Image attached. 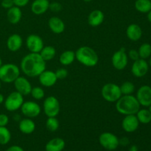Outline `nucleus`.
I'll return each instance as SVG.
<instances>
[{
	"label": "nucleus",
	"instance_id": "nucleus-3",
	"mask_svg": "<svg viewBox=\"0 0 151 151\" xmlns=\"http://www.w3.org/2000/svg\"><path fill=\"white\" fill-rule=\"evenodd\" d=\"M75 59L80 63L87 67H94L99 62L97 53L88 46H82L76 50Z\"/></svg>",
	"mask_w": 151,
	"mask_h": 151
},
{
	"label": "nucleus",
	"instance_id": "nucleus-14",
	"mask_svg": "<svg viewBox=\"0 0 151 151\" xmlns=\"http://www.w3.org/2000/svg\"><path fill=\"white\" fill-rule=\"evenodd\" d=\"M13 84H14L16 91L20 93L23 96H27L30 94L32 86L31 85L30 82L28 81L27 78H24V77L19 76L13 82Z\"/></svg>",
	"mask_w": 151,
	"mask_h": 151
},
{
	"label": "nucleus",
	"instance_id": "nucleus-2",
	"mask_svg": "<svg viewBox=\"0 0 151 151\" xmlns=\"http://www.w3.org/2000/svg\"><path fill=\"white\" fill-rule=\"evenodd\" d=\"M140 104L137 97L133 94L131 95H122L120 98L116 102V111L120 114L131 115L136 114L140 109Z\"/></svg>",
	"mask_w": 151,
	"mask_h": 151
},
{
	"label": "nucleus",
	"instance_id": "nucleus-8",
	"mask_svg": "<svg viewBox=\"0 0 151 151\" xmlns=\"http://www.w3.org/2000/svg\"><path fill=\"white\" fill-rule=\"evenodd\" d=\"M100 145L107 150H114L119 147V138L111 132H103L99 137Z\"/></svg>",
	"mask_w": 151,
	"mask_h": 151
},
{
	"label": "nucleus",
	"instance_id": "nucleus-33",
	"mask_svg": "<svg viewBox=\"0 0 151 151\" xmlns=\"http://www.w3.org/2000/svg\"><path fill=\"white\" fill-rule=\"evenodd\" d=\"M30 95L35 100H41L44 99V97H45V92H44V90L41 87L35 86L32 88Z\"/></svg>",
	"mask_w": 151,
	"mask_h": 151
},
{
	"label": "nucleus",
	"instance_id": "nucleus-27",
	"mask_svg": "<svg viewBox=\"0 0 151 151\" xmlns=\"http://www.w3.org/2000/svg\"><path fill=\"white\" fill-rule=\"evenodd\" d=\"M136 116L141 124L147 125L151 122V113L149 109H140L136 114Z\"/></svg>",
	"mask_w": 151,
	"mask_h": 151
},
{
	"label": "nucleus",
	"instance_id": "nucleus-34",
	"mask_svg": "<svg viewBox=\"0 0 151 151\" xmlns=\"http://www.w3.org/2000/svg\"><path fill=\"white\" fill-rule=\"evenodd\" d=\"M55 73L58 79L59 80L65 79L68 76V71L65 68H59L55 72Z\"/></svg>",
	"mask_w": 151,
	"mask_h": 151
},
{
	"label": "nucleus",
	"instance_id": "nucleus-16",
	"mask_svg": "<svg viewBox=\"0 0 151 151\" xmlns=\"http://www.w3.org/2000/svg\"><path fill=\"white\" fill-rule=\"evenodd\" d=\"M58 78L56 77L55 72L50 70H44L41 75L38 76V81H39L40 84L44 87H52L58 81Z\"/></svg>",
	"mask_w": 151,
	"mask_h": 151
},
{
	"label": "nucleus",
	"instance_id": "nucleus-36",
	"mask_svg": "<svg viewBox=\"0 0 151 151\" xmlns=\"http://www.w3.org/2000/svg\"><path fill=\"white\" fill-rule=\"evenodd\" d=\"M128 58H130L131 60H132L133 61H135V60H138L139 58V52H138V50H129L128 52Z\"/></svg>",
	"mask_w": 151,
	"mask_h": 151
},
{
	"label": "nucleus",
	"instance_id": "nucleus-29",
	"mask_svg": "<svg viewBox=\"0 0 151 151\" xmlns=\"http://www.w3.org/2000/svg\"><path fill=\"white\" fill-rule=\"evenodd\" d=\"M11 140V133L6 126L0 127V145H5Z\"/></svg>",
	"mask_w": 151,
	"mask_h": 151
},
{
	"label": "nucleus",
	"instance_id": "nucleus-11",
	"mask_svg": "<svg viewBox=\"0 0 151 151\" xmlns=\"http://www.w3.org/2000/svg\"><path fill=\"white\" fill-rule=\"evenodd\" d=\"M27 49L30 52L39 53L44 47L42 38L36 34H30L26 38Z\"/></svg>",
	"mask_w": 151,
	"mask_h": 151
},
{
	"label": "nucleus",
	"instance_id": "nucleus-1",
	"mask_svg": "<svg viewBox=\"0 0 151 151\" xmlns=\"http://www.w3.org/2000/svg\"><path fill=\"white\" fill-rule=\"evenodd\" d=\"M19 68L26 76L36 78L45 70L47 64L39 53L29 52L22 59Z\"/></svg>",
	"mask_w": 151,
	"mask_h": 151
},
{
	"label": "nucleus",
	"instance_id": "nucleus-41",
	"mask_svg": "<svg viewBox=\"0 0 151 151\" xmlns=\"http://www.w3.org/2000/svg\"><path fill=\"white\" fill-rule=\"evenodd\" d=\"M5 151H24V150L19 145H12L6 149Z\"/></svg>",
	"mask_w": 151,
	"mask_h": 151
},
{
	"label": "nucleus",
	"instance_id": "nucleus-38",
	"mask_svg": "<svg viewBox=\"0 0 151 151\" xmlns=\"http://www.w3.org/2000/svg\"><path fill=\"white\" fill-rule=\"evenodd\" d=\"M1 6L3 8L8 10L10 7L14 6V2H13V0H2L1 1Z\"/></svg>",
	"mask_w": 151,
	"mask_h": 151
},
{
	"label": "nucleus",
	"instance_id": "nucleus-17",
	"mask_svg": "<svg viewBox=\"0 0 151 151\" xmlns=\"http://www.w3.org/2000/svg\"><path fill=\"white\" fill-rule=\"evenodd\" d=\"M50 4L49 0H34L31 4V11L35 15H42L49 10Z\"/></svg>",
	"mask_w": 151,
	"mask_h": 151
},
{
	"label": "nucleus",
	"instance_id": "nucleus-49",
	"mask_svg": "<svg viewBox=\"0 0 151 151\" xmlns=\"http://www.w3.org/2000/svg\"><path fill=\"white\" fill-rule=\"evenodd\" d=\"M1 81H0V90H1Z\"/></svg>",
	"mask_w": 151,
	"mask_h": 151
},
{
	"label": "nucleus",
	"instance_id": "nucleus-31",
	"mask_svg": "<svg viewBox=\"0 0 151 151\" xmlns=\"http://www.w3.org/2000/svg\"><path fill=\"white\" fill-rule=\"evenodd\" d=\"M119 87L122 95H131L135 91V85L131 81H125Z\"/></svg>",
	"mask_w": 151,
	"mask_h": 151
},
{
	"label": "nucleus",
	"instance_id": "nucleus-7",
	"mask_svg": "<svg viewBox=\"0 0 151 151\" xmlns=\"http://www.w3.org/2000/svg\"><path fill=\"white\" fill-rule=\"evenodd\" d=\"M24 102V96L15 91L8 94V96L4 99V106L7 111L14 112L21 109Z\"/></svg>",
	"mask_w": 151,
	"mask_h": 151
},
{
	"label": "nucleus",
	"instance_id": "nucleus-48",
	"mask_svg": "<svg viewBox=\"0 0 151 151\" xmlns=\"http://www.w3.org/2000/svg\"><path fill=\"white\" fill-rule=\"evenodd\" d=\"M148 108H149V109H149V111H150V113H151V105H150V106H149Z\"/></svg>",
	"mask_w": 151,
	"mask_h": 151
},
{
	"label": "nucleus",
	"instance_id": "nucleus-5",
	"mask_svg": "<svg viewBox=\"0 0 151 151\" xmlns=\"http://www.w3.org/2000/svg\"><path fill=\"white\" fill-rule=\"evenodd\" d=\"M101 95L106 101L109 103H116L122 96L120 87L117 84L106 83L102 87Z\"/></svg>",
	"mask_w": 151,
	"mask_h": 151
},
{
	"label": "nucleus",
	"instance_id": "nucleus-32",
	"mask_svg": "<svg viewBox=\"0 0 151 151\" xmlns=\"http://www.w3.org/2000/svg\"><path fill=\"white\" fill-rule=\"evenodd\" d=\"M60 126L59 120L56 117H47L46 121V128L50 132H55L58 131Z\"/></svg>",
	"mask_w": 151,
	"mask_h": 151
},
{
	"label": "nucleus",
	"instance_id": "nucleus-44",
	"mask_svg": "<svg viewBox=\"0 0 151 151\" xmlns=\"http://www.w3.org/2000/svg\"><path fill=\"white\" fill-rule=\"evenodd\" d=\"M147 20H148V22L151 23V10H150V11L147 13Z\"/></svg>",
	"mask_w": 151,
	"mask_h": 151
},
{
	"label": "nucleus",
	"instance_id": "nucleus-24",
	"mask_svg": "<svg viewBox=\"0 0 151 151\" xmlns=\"http://www.w3.org/2000/svg\"><path fill=\"white\" fill-rule=\"evenodd\" d=\"M66 146V142L63 139L55 137L50 139L45 145L46 151H63Z\"/></svg>",
	"mask_w": 151,
	"mask_h": 151
},
{
	"label": "nucleus",
	"instance_id": "nucleus-6",
	"mask_svg": "<svg viewBox=\"0 0 151 151\" xmlns=\"http://www.w3.org/2000/svg\"><path fill=\"white\" fill-rule=\"evenodd\" d=\"M60 106L59 100L55 96L46 97L43 103V111L47 117H56L60 113Z\"/></svg>",
	"mask_w": 151,
	"mask_h": 151
},
{
	"label": "nucleus",
	"instance_id": "nucleus-22",
	"mask_svg": "<svg viewBox=\"0 0 151 151\" xmlns=\"http://www.w3.org/2000/svg\"><path fill=\"white\" fill-rule=\"evenodd\" d=\"M19 129L22 134L29 135L32 134L35 130V123L32 119L25 117L19 122Z\"/></svg>",
	"mask_w": 151,
	"mask_h": 151
},
{
	"label": "nucleus",
	"instance_id": "nucleus-28",
	"mask_svg": "<svg viewBox=\"0 0 151 151\" xmlns=\"http://www.w3.org/2000/svg\"><path fill=\"white\" fill-rule=\"evenodd\" d=\"M134 7L139 13H147L151 10V0H136Z\"/></svg>",
	"mask_w": 151,
	"mask_h": 151
},
{
	"label": "nucleus",
	"instance_id": "nucleus-39",
	"mask_svg": "<svg viewBox=\"0 0 151 151\" xmlns=\"http://www.w3.org/2000/svg\"><path fill=\"white\" fill-rule=\"evenodd\" d=\"M14 5L19 7H24L28 4L29 0H13Z\"/></svg>",
	"mask_w": 151,
	"mask_h": 151
},
{
	"label": "nucleus",
	"instance_id": "nucleus-26",
	"mask_svg": "<svg viewBox=\"0 0 151 151\" xmlns=\"http://www.w3.org/2000/svg\"><path fill=\"white\" fill-rule=\"evenodd\" d=\"M39 54L41 55V58L47 62L49 61V60H52L55 57L56 50L52 46H45V47H43Z\"/></svg>",
	"mask_w": 151,
	"mask_h": 151
},
{
	"label": "nucleus",
	"instance_id": "nucleus-23",
	"mask_svg": "<svg viewBox=\"0 0 151 151\" xmlns=\"http://www.w3.org/2000/svg\"><path fill=\"white\" fill-rule=\"evenodd\" d=\"M22 18V11L21 7L17 6H13L8 9L7 11V21L12 24H17Z\"/></svg>",
	"mask_w": 151,
	"mask_h": 151
},
{
	"label": "nucleus",
	"instance_id": "nucleus-37",
	"mask_svg": "<svg viewBox=\"0 0 151 151\" xmlns=\"http://www.w3.org/2000/svg\"><path fill=\"white\" fill-rule=\"evenodd\" d=\"M9 123V117L5 114H0V127L7 126Z\"/></svg>",
	"mask_w": 151,
	"mask_h": 151
},
{
	"label": "nucleus",
	"instance_id": "nucleus-43",
	"mask_svg": "<svg viewBox=\"0 0 151 151\" xmlns=\"http://www.w3.org/2000/svg\"><path fill=\"white\" fill-rule=\"evenodd\" d=\"M4 95H3L2 94H1L0 93V104H2V103H4Z\"/></svg>",
	"mask_w": 151,
	"mask_h": 151
},
{
	"label": "nucleus",
	"instance_id": "nucleus-13",
	"mask_svg": "<svg viewBox=\"0 0 151 151\" xmlns=\"http://www.w3.org/2000/svg\"><path fill=\"white\" fill-rule=\"evenodd\" d=\"M149 71L148 62L145 59L139 58L135 60L131 66V73L136 78H143Z\"/></svg>",
	"mask_w": 151,
	"mask_h": 151
},
{
	"label": "nucleus",
	"instance_id": "nucleus-10",
	"mask_svg": "<svg viewBox=\"0 0 151 151\" xmlns=\"http://www.w3.org/2000/svg\"><path fill=\"white\" fill-rule=\"evenodd\" d=\"M20 109L22 114L25 117L30 118V119L38 116L41 112L40 105L36 102L31 101V100L24 102Z\"/></svg>",
	"mask_w": 151,
	"mask_h": 151
},
{
	"label": "nucleus",
	"instance_id": "nucleus-21",
	"mask_svg": "<svg viewBox=\"0 0 151 151\" xmlns=\"http://www.w3.org/2000/svg\"><path fill=\"white\" fill-rule=\"evenodd\" d=\"M48 26L50 30L55 34H60L65 30L64 22L57 16H53L49 19Z\"/></svg>",
	"mask_w": 151,
	"mask_h": 151
},
{
	"label": "nucleus",
	"instance_id": "nucleus-9",
	"mask_svg": "<svg viewBox=\"0 0 151 151\" xmlns=\"http://www.w3.org/2000/svg\"><path fill=\"white\" fill-rule=\"evenodd\" d=\"M111 63L116 70H123L128 63V56L125 48H121L115 52L111 58Z\"/></svg>",
	"mask_w": 151,
	"mask_h": 151
},
{
	"label": "nucleus",
	"instance_id": "nucleus-12",
	"mask_svg": "<svg viewBox=\"0 0 151 151\" xmlns=\"http://www.w3.org/2000/svg\"><path fill=\"white\" fill-rule=\"evenodd\" d=\"M137 100L140 106L143 107H149L151 105V86L148 85H143L137 90Z\"/></svg>",
	"mask_w": 151,
	"mask_h": 151
},
{
	"label": "nucleus",
	"instance_id": "nucleus-40",
	"mask_svg": "<svg viewBox=\"0 0 151 151\" xmlns=\"http://www.w3.org/2000/svg\"><path fill=\"white\" fill-rule=\"evenodd\" d=\"M129 143H130V140L128 137H122V138L119 139V145H122L123 146V147H126V146H128V145H129Z\"/></svg>",
	"mask_w": 151,
	"mask_h": 151
},
{
	"label": "nucleus",
	"instance_id": "nucleus-20",
	"mask_svg": "<svg viewBox=\"0 0 151 151\" xmlns=\"http://www.w3.org/2000/svg\"><path fill=\"white\" fill-rule=\"evenodd\" d=\"M105 19V15L102 10H94L89 13L88 16V23L90 26L96 27L103 24Z\"/></svg>",
	"mask_w": 151,
	"mask_h": 151
},
{
	"label": "nucleus",
	"instance_id": "nucleus-47",
	"mask_svg": "<svg viewBox=\"0 0 151 151\" xmlns=\"http://www.w3.org/2000/svg\"><path fill=\"white\" fill-rule=\"evenodd\" d=\"M83 1H85V2H90V1H91L92 0H83Z\"/></svg>",
	"mask_w": 151,
	"mask_h": 151
},
{
	"label": "nucleus",
	"instance_id": "nucleus-30",
	"mask_svg": "<svg viewBox=\"0 0 151 151\" xmlns=\"http://www.w3.org/2000/svg\"><path fill=\"white\" fill-rule=\"evenodd\" d=\"M139 58L147 60L151 56V45L148 43H144L138 50Z\"/></svg>",
	"mask_w": 151,
	"mask_h": 151
},
{
	"label": "nucleus",
	"instance_id": "nucleus-25",
	"mask_svg": "<svg viewBox=\"0 0 151 151\" xmlns=\"http://www.w3.org/2000/svg\"><path fill=\"white\" fill-rule=\"evenodd\" d=\"M75 60V52L66 50L60 54L59 61L63 66H69Z\"/></svg>",
	"mask_w": 151,
	"mask_h": 151
},
{
	"label": "nucleus",
	"instance_id": "nucleus-46",
	"mask_svg": "<svg viewBox=\"0 0 151 151\" xmlns=\"http://www.w3.org/2000/svg\"><path fill=\"white\" fill-rule=\"evenodd\" d=\"M2 64H3V63H2V60H1V57H0V67H1V65H2Z\"/></svg>",
	"mask_w": 151,
	"mask_h": 151
},
{
	"label": "nucleus",
	"instance_id": "nucleus-15",
	"mask_svg": "<svg viewBox=\"0 0 151 151\" xmlns=\"http://www.w3.org/2000/svg\"><path fill=\"white\" fill-rule=\"evenodd\" d=\"M139 124L136 114L126 115L122 121V128L126 133H134L138 129Z\"/></svg>",
	"mask_w": 151,
	"mask_h": 151
},
{
	"label": "nucleus",
	"instance_id": "nucleus-45",
	"mask_svg": "<svg viewBox=\"0 0 151 151\" xmlns=\"http://www.w3.org/2000/svg\"><path fill=\"white\" fill-rule=\"evenodd\" d=\"M148 64H149V66H150L151 67V56L150 58H149V62H148Z\"/></svg>",
	"mask_w": 151,
	"mask_h": 151
},
{
	"label": "nucleus",
	"instance_id": "nucleus-19",
	"mask_svg": "<svg viewBox=\"0 0 151 151\" xmlns=\"http://www.w3.org/2000/svg\"><path fill=\"white\" fill-rule=\"evenodd\" d=\"M127 38L131 41H138L142 36V29L139 25L131 24L126 29Z\"/></svg>",
	"mask_w": 151,
	"mask_h": 151
},
{
	"label": "nucleus",
	"instance_id": "nucleus-42",
	"mask_svg": "<svg viewBox=\"0 0 151 151\" xmlns=\"http://www.w3.org/2000/svg\"><path fill=\"white\" fill-rule=\"evenodd\" d=\"M128 151H138V147L137 145H131V147H129V150Z\"/></svg>",
	"mask_w": 151,
	"mask_h": 151
},
{
	"label": "nucleus",
	"instance_id": "nucleus-4",
	"mask_svg": "<svg viewBox=\"0 0 151 151\" xmlns=\"http://www.w3.org/2000/svg\"><path fill=\"white\" fill-rule=\"evenodd\" d=\"M21 74V69L17 65L13 63H7L0 67V81L4 83H12Z\"/></svg>",
	"mask_w": 151,
	"mask_h": 151
},
{
	"label": "nucleus",
	"instance_id": "nucleus-18",
	"mask_svg": "<svg viewBox=\"0 0 151 151\" xmlns=\"http://www.w3.org/2000/svg\"><path fill=\"white\" fill-rule=\"evenodd\" d=\"M23 40L22 36L19 34H13L10 35L7 40V47L10 52H16L19 51L22 47Z\"/></svg>",
	"mask_w": 151,
	"mask_h": 151
},
{
	"label": "nucleus",
	"instance_id": "nucleus-35",
	"mask_svg": "<svg viewBox=\"0 0 151 151\" xmlns=\"http://www.w3.org/2000/svg\"><path fill=\"white\" fill-rule=\"evenodd\" d=\"M49 9L51 10V11L54 12V13H58V12H60L62 10V5L60 3L58 2V1H53V2L50 4Z\"/></svg>",
	"mask_w": 151,
	"mask_h": 151
}]
</instances>
